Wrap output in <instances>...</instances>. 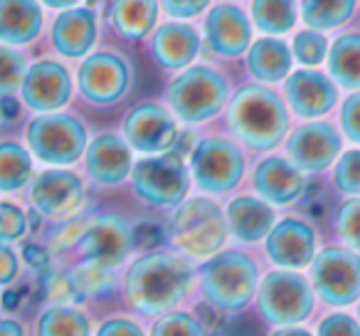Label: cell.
Masks as SVG:
<instances>
[{"mask_svg":"<svg viewBox=\"0 0 360 336\" xmlns=\"http://www.w3.org/2000/svg\"><path fill=\"white\" fill-rule=\"evenodd\" d=\"M195 280L198 272L186 255L148 250L126 267L121 294L136 316L153 321L165 311L178 309L191 297Z\"/></svg>","mask_w":360,"mask_h":336,"instance_id":"cell-1","label":"cell"},{"mask_svg":"<svg viewBox=\"0 0 360 336\" xmlns=\"http://www.w3.org/2000/svg\"><path fill=\"white\" fill-rule=\"evenodd\" d=\"M227 126L240 144L252 151H271L289 129V111L274 89L247 85L227 104Z\"/></svg>","mask_w":360,"mask_h":336,"instance_id":"cell-2","label":"cell"},{"mask_svg":"<svg viewBox=\"0 0 360 336\" xmlns=\"http://www.w3.org/2000/svg\"><path fill=\"white\" fill-rule=\"evenodd\" d=\"M259 265L242 250H220L198 267L200 299L232 316L245 311L257 297Z\"/></svg>","mask_w":360,"mask_h":336,"instance_id":"cell-3","label":"cell"},{"mask_svg":"<svg viewBox=\"0 0 360 336\" xmlns=\"http://www.w3.org/2000/svg\"><path fill=\"white\" fill-rule=\"evenodd\" d=\"M230 237L225 208L210 196L186 198L178 208H173V218L168 225V240L175 252L188 260H207L215 252L225 250Z\"/></svg>","mask_w":360,"mask_h":336,"instance_id":"cell-4","label":"cell"},{"mask_svg":"<svg viewBox=\"0 0 360 336\" xmlns=\"http://www.w3.org/2000/svg\"><path fill=\"white\" fill-rule=\"evenodd\" d=\"M165 101L178 121L202 124L222 111L227 101V82L212 67H188L168 85Z\"/></svg>","mask_w":360,"mask_h":336,"instance_id":"cell-5","label":"cell"},{"mask_svg":"<svg viewBox=\"0 0 360 336\" xmlns=\"http://www.w3.org/2000/svg\"><path fill=\"white\" fill-rule=\"evenodd\" d=\"M191 183V168L178 151L141 158L131 168V188L141 201L153 208H178L188 198Z\"/></svg>","mask_w":360,"mask_h":336,"instance_id":"cell-6","label":"cell"},{"mask_svg":"<svg viewBox=\"0 0 360 336\" xmlns=\"http://www.w3.org/2000/svg\"><path fill=\"white\" fill-rule=\"evenodd\" d=\"M25 141L30 154L47 166H72L84 158V151L89 146L86 126L77 116L47 111L27 124Z\"/></svg>","mask_w":360,"mask_h":336,"instance_id":"cell-7","label":"cell"},{"mask_svg":"<svg viewBox=\"0 0 360 336\" xmlns=\"http://www.w3.org/2000/svg\"><path fill=\"white\" fill-rule=\"evenodd\" d=\"M79 265L101 272H114L129 262L136 250V230L124 216L104 213L82 228L75 240Z\"/></svg>","mask_w":360,"mask_h":336,"instance_id":"cell-8","label":"cell"},{"mask_svg":"<svg viewBox=\"0 0 360 336\" xmlns=\"http://www.w3.org/2000/svg\"><path fill=\"white\" fill-rule=\"evenodd\" d=\"M257 311L271 326L301 324L314 311V287L291 270L266 272L257 287Z\"/></svg>","mask_w":360,"mask_h":336,"instance_id":"cell-9","label":"cell"},{"mask_svg":"<svg viewBox=\"0 0 360 336\" xmlns=\"http://www.w3.org/2000/svg\"><path fill=\"white\" fill-rule=\"evenodd\" d=\"M191 178L207 196H225L245 176V154L232 139L205 136L191 149Z\"/></svg>","mask_w":360,"mask_h":336,"instance_id":"cell-10","label":"cell"},{"mask_svg":"<svg viewBox=\"0 0 360 336\" xmlns=\"http://www.w3.org/2000/svg\"><path fill=\"white\" fill-rule=\"evenodd\" d=\"M27 201L47 220L70 223L84 208L86 186L79 173L55 166L32 176L27 183Z\"/></svg>","mask_w":360,"mask_h":336,"instance_id":"cell-11","label":"cell"},{"mask_svg":"<svg viewBox=\"0 0 360 336\" xmlns=\"http://www.w3.org/2000/svg\"><path fill=\"white\" fill-rule=\"evenodd\" d=\"M311 287L330 306H345L360 297V257L345 247H326L311 262Z\"/></svg>","mask_w":360,"mask_h":336,"instance_id":"cell-12","label":"cell"},{"mask_svg":"<svg viewBox=\"0 0 360 336\" xmlns=\"http://www.w3.org/2000/svg\"><path fill=\"white\" fill-rule=\"evenodd\" d=\"M124 139L139 154H165V151H173L178 144L180 126L170 109L146 101L126 114Z\"/></svg>","mask_w":360,"mask_h":336,"instance_id":"cell-13","label":"cell"},{"mask_svg":"<svg viewBox=\"0 0 360 336\" xmlns=\"http://www.w3.org/2000/svg\"><path fill=\"white\" fill-rule=\"evenodd\" d=\"M131 87L129 62L116 52H96L79 67V92L96 106L116 104Z\"/></svg>","mask_w":360,"mask_h":336,"instance_id":"cell-14","label":"cell"},{"mask_svg":"<svg viewBox=\"0 0 360 336\" xmlns=\"http://www.w3.org/2000/svg\"><path fill=\"white\" fill-rule=\"evenodd\" d=\"M134 168V149L124 134L106 131L89 141L84 151V171L91 183L104 188H114L131 178Z\"/></svg>","mask_w":360,"mask_h":336,"instance_id":"cell-15","label":"cell"},{"mask_svg":"<svg viewBox=\"0 0 360 336\" xmlns=\"http://www.w3.org/2000/svg\"><path fill=\"white\" fill-rule=\"evenodd\" d=\"M340 154V136L330 124L314 121L291 131L286 139V156L304 173H319Z\"/></svg>","mask_w":360,"mask_h":336,"instance_id":"cell-16","label":"cell"},{"mask_svg":"<svg viewBox=\"0 0 360 336\" xmlns=\"http://www.w3.org/2000/svg\"><path fill=\"white\" fill-rule=\"evenodd\" d=\"M20 92L22 101L32 111H40V114L60 111L72 97V77L60 62L42 60L25 72Z\"/></svg>","mask_w":360,"mask_h":336,"instance_id":"cell-17","label":"cell"},{"mask_svg":"<svg viewBox=\"0 0 360 336\" xmlns=\"http://www.w3.org/2000/svg\"><path fill=\"white\" fill-rule=\"evenodd\" d=\"M264 250H266V257H269L276 267L301 270V267L314 262L316 235L304 220L286 218V220L276 223L269 230V235L264 237Z\"/></svg>","mask_w":360,"mask_h":336,"instance_id":"cell-18","label":"cell"},{"mask_svg":"<svg viewBox=\"0 0 360 336\" xmlns=\"http://www.w3.org/2000/svg\"><path fill=\"white\" fill-rule=\"evenodd\" d=\"M252 188L257 196L264 198L271 206H289V203L299 201V196L304 193V171L296 168L284 156H266L255 166Z\"/></svg>","mask_w":360,"mask_h":336,"instance_id":"cell-19","label":"cell"},{"mask_svg":"<svg viewBox=\"0 0 360 336\" xmlns=\"http://www.w3.org/2000/svg\"><path fill=\"white\" fill-rule=\"evenodd\" d=\"M207 50L220 57H237L250 47L252 25L237 6L222 3L215 6L205 18Z\"/></svg>","mask_w":360,"mask_h":336,"instance_id":"cell-20","label":"cell"},{"mask_svg":"<svg viewBox=\"0 0 360 336\" xmlns=\"http://www.w3.org/2000/svg\"><path fill=\"white\" fill-rule=\"evenodd\" d=\"M284 94L294 114L304 119H314L326 111L333 109L335 104V87L326 75L314 70H299L289 75L284 85Z\"/></svg>","mask_w":360,"mask_h":336,"instance_id":"cell-21","label":"cell"},{"mask_svg":"<svg viewBox=\"0 0 360 336\" xmlns=\"http://www.w3.org/2000/svg\"><path fill=\"white\" fill-rule=\"evenodd\" d=\"M225 216L230 235L245 245L264 240L276 220L271 203H266L259 196H235L225 206Z\"/></svg>","mask_w":360,"mask_h":336,"instance_id":"cell-22","label":"cell"},{"mask_svg":"<svg viewBox=\"0 0 360 336\" xmlns=\"http://www.w3.org/2000/svg\"><path fill=\"white\" fill-rule=\"evenodd\" d=\"M96 15L91 8H67L52 25V45L65 57H84L96 40Z\"/></svg>","mask_w":360,"mask_h":336,"instance_id":"cell-23","label":"cell"},{"mask_svg":"<svg viewBox=\"0 0 360 336\" xmlns=\"http://www.w3.org/2000/svg\"><path fill=\"white\" fill-rule=\"evenodd\" d=\"M153 57L165 70H183L200 52V35L183 23H165L155 30L150 42Z\"/></svg>","mask_w":360,"mask_h":336,"instance_id":"cell-24","label":"cell"},{"mask_svg":"<svg viewBox=\"0 0 360 336\" xmlns=\"http://www.w3.org/2000/svg\"><path fill=\"white\" fill-rule=\"evenodd\" d=\"M42 30V8L37 0H0V40L27 45Z\"/></svg>","mask_w":360,"mask_h":336,"instance_id":"cell-25","label":"cell"},{"mask_svg":"<svg viewBox=\"0 0 360 336\" xmlns=\"http://www.w3.org/2000/svg\"><path fill=\"white\" fill-rule=\"evenodd\" d=\"M32 336H94V324L75 301H52L37 314Z\"/></svg>","mask_w":360,"mask_h":336,"instance_id":"cell-26","label":"cell"},{"mask_svg":"<svg viewBox=\"0 0 360 336\" xmlns=\"http://www.w3.org/2000/svg\"><path fill=\"white\" fill-rule=\"evenodd\" d=\"M109 20L129 40H141L155 27L158 3L155 0H111Z\"/></svg>","mask_w":360,"mask_h":336,"instance_id":"cell-27","label":"cell"},{"mask_svg":"<svg viewBox=\"0 0 360 336\" xmlns=\"http://www.w3.org/2000/svg\"><path fill=\"white\" fill-rule=\"evenodd\" d=\"M247 70L259 82H279L291 70V52L281 40L262 37L250 47L247 55Z\"/></svg>","mask_w":360,"mask_h":336,"instance_id":"cell-28","label":"cell"},{"mask_svg":"<svg viewBox=\"0 0 360 336\" xmlns=\"http://www.w3.org/2000/svg\"><path fill=\"white\" fill-rule=\"evenodd\" d=\"M32 181V154L18 141H0V193H18Z\"/></svg>","mask_w":360,"mask_h":336,"instance_id":"cell-29","label":"cell"},{"mask_svg":"<svg viewBox=\"0 0 360 336\" xmlns=\"http://www.w3.org/2000/svg\"><path fill=\"white\" fill-rule=\"evenodd\" d=\"M328 70L340 87H360V35H343L333 42L328 55Z\"/></svg>","mask_w":360,"mask_h":336,"instance_id":"cell-30","label":"cell"},{"mask_svg":"<svg viewBox=\"0 0 360 336\" xmlns=\"http://www.w3.org/2000/svg\"><path fill=\"white\" fill-rule=\"evenodd\" d=\"M148 336H217L215 329L205 324L198 316V311L170 309L165 314L155 316L148 329Z\"/></svg>","mask_w":360,"mask_h":336,"instance_id":"cell-31","label":"cell"},{"mask_svg":"<svg viewBox=\"0 0 360 336\" xmlns=\"http://www.w3.org/2000/svg\"><path fill=\"white\" fill-rule=\"evenodd\" d=\"M252 18L262 32L281 35L289 32L296 23V3L294 0H255L252 3Z\"/></svg>","mask_w":360,"mask_h":336,"instance_id":"cell-32","label":"cell"},{"mask_svg":"<svg viewBox=\"0 0 360 336\" xmlns=\"http://www.w3.org/2000/svg\"><path fill=\"white\" fill-rule=\"evenodd\" d=\"M355 0H301L304 23L314 30H330L350 18Z\"/></svg>","mask_w":360,"mask_h":336,"instance_id":"cell-33","label":"cell"},{"mask_svg":"<svg viewBox=\"0 0 360 336\" xmlns=\"http://www.w3.org/2000/svg\"><path fill=\"white\" fill-rule=\"evenodd\" d=\"M25 57L13 47L0 45V97H13L25 80Z\"/></svg>","mask_w":360,"mask_h":336,"instance_id":"cell-34","label":"cell"},{"mask_svg":"<svg viewBox=\"0 0 360 336\" xmlns=\"http://www.w3.org/2000/svg\"><path fill=\"white\" fill-rule=\"evenodd\" d=\"M30 232L27 211L18 203L0 201V242H18Z\"/></svg>","mask_w":360,"mask_h":336,"instance_id":"cell-35","label":"cell"},{"mask_svg":"<svg viewBox=\"0 0 360 336\" xmlns=\"http://www.w3.org/2000/svg\"><path fill=\"white\" fill-rule=\"evenodd\" d=\"M335 230L345 245L360 250V198L340 206L338 216H335Z\"/></svg>","mask_w":360,"mask_h":336,"instance_id":"cell-36","label":"cell"},{"mask_svg":"<svg viewBox=\"0 0 360 336\" xmlns=\"http://www.w3.org/2000/svg\"><path fill=\"white\" fill-rule=\"evenodd\" d=\"M333 181L338 191L360 196V151H348L340 156V161L335 163Z\"/></svg>","mask_w":360,"mask_h":336,"instance_id":"cell-37","label":"cell"},{"mask_svg":"<svg viewBox=\"0 0 360 336\" xmlns=\"http://www.w3.org/2000/svg\"><path fill=\"white\" fill-rule=\"evenodd\" d=\"M94 336H148V331L136 316L111 314L96 324Z\"/></svg>","mask_w":360,"mask_h":336,"instance_id":"cell-38","label":"cell"},{"mask_svg":"<svg viewBox=\"0 0 360 336\" xmlns=\"http://www.w3.org/2000/svg\"><path fill=\"white\" fill-rule=\"evenodd\" d=\"M294 55L304 65H319L326 57V37L316 30H304L294 40Z\"/></svg>","mask_w":360,"mask_h":336,"instance_id":"cell-39","label":"cell"},{"mask_svg":"<svg viewBox=\"0 0 360 336\" xmlns=\"http://www.w3.org/2000/svg\"><path fill=\"white\" fill-rule=\"evenodd\" d=\"M22 275V257L11 242H0V287L15 285Z\"/></svg>","mask_w":360,"mask_h":336,"instance_id":"cell-40","label":"cell"},{"mask_svg":"<svg viewBox=\"0 0 360 336\" xmlns=\"http://www.w3.org/2000/svg\"><path fill=\"white\" fill-rule=\"evenodd\" d=\"M316 336H360V326L348 314H330L319 324Z\"/></svg>","mask_w":360,"mask_h":336,"instance_id":"cell-41","label":"cell"},{"mask_svg":"<svg viewBox=\"0 0 360 336\" xmlns=\"http://www.w3.org/2000/svg\"><path fill=\"white\" fill-rule=\"evenodd\" d=\"M340 126H343V134L350 141L360 144V94L345 99L343 109H340Z\"/></svg>","mask_w":360,"mask_h":336,"instance_id":"cell-42","label":"cell"},{"mask_svg":"<svg viewBox=\"0 0 360 336\" xmlns=\"http://www.w3.org/2000/svg\"><path fill=\"white\" fill-rule=\"evenodd\" d=\"M170 18H195L210 6V0H160Z\"/></svg>","mask_w":360,"mask_h":336,"instance_id":"cell-43","label":"cell"},{"mask_svg":"<svg viewBox=\"0 0 360 336\" xmlns=\"http://www.w3.org/2000/svg\"><path fill=\"white\" fill-rule=\"evenodd\" d=\"M22 262L30 267L32 272H47L50 270V252L40 245H22Z\"/></svg>","mask_w":360,"mask_h":336,"instance_id":"cell-44","label":"cell"},{"mask_svg":"<svg viewBox=\"0 0 360 336\" xmlns=\"http://www.w3.org/2000/svg\"><path fill=\"white\" fill-rule=\"evenodd\" d=\"M136 230V250H153L155 245H158L160 235H158V228L153 230V225H134Z\"/></svg>","mask_w":360,"mask_h":336,"instance_id":"cell-45","label":"cell"},{"mask_svg":"<svg viewBox=\"0 0 360 336\" xmlns=\"http://www.w3.org/2000/svg\"><path fill=\"white\" fill-rule=\"evenodd\" d=\"M0 336H32V331L18 316H0Z\"/></svg>","mask_w":360,"mask_h":336,"instance_id":"cell-46","label":"cell"},{"mask_svg":"<svg viewBox=\"0 0 360 336\" xmlns=\"http://www.w3.org/2000/svg\"><path fill=\"white\" fill-rule=\"evenodd\" d=\"M20 116V101L15 97H0V119L15 121Z\"/></svg>","mask_w":360,"mask_h":336,"instance_id":"cell-47","label":"cell"},{"mask_svg":"<svg viewBox=\"0 0 360 336\" xmlns=\"http://www.w3.org/2000/svg\"><path fill=\"white\" fill-rule=\"evenodd\" d=\"M269 336H314L309 329H304V326H281V329H274Z\"/></svg>","mask_w":360,"mask_h":336,"instance_id":"cell-48","label":"cell"},{"mask_svg":"<svg viewBox=\"0 0 360 336\" xmlns=\"http://www.w3.org/2000/svg\"><path fill=\"white\" fill-rule=\"evenodd\" d=\"M42 3H45L47 8H60V11H67V8H75L77 3H79V0H42Z\"/></svg>","mask_w":360,"mask_h":336,"instance_id":"cell-49","label":"cell"},{"mask_svg":"<svg viewBox=\"0 0 360 336\" xmlns=\"http://www.w3.org/2000/svg\"><path fill=\"white\" fill-rule=\"evenodd\" d=\"M358 319H360V306H358Z\"/></svg>","mask_w":360,"mask_h":336,"instance_id":"cell-50","label":"cell"}]
</instances>
